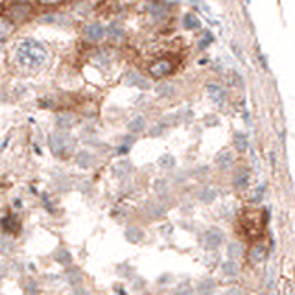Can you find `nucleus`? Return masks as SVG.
I'll list each match as a JSON object with an SVG mask.
<instances>
[{
	"label": "nucleus",
	"mask_w": 295,
	"mask_h": 295,
	"mask_svg": "<svg viewBox=\"0 0 295 295\" xmlns=\"http://www.w3.org/2000/svg\"><path fill=\"white\" fill-rule=\"evenodd\" d=\"M172 70H174V65H172L170 61H166V59H159V61H155V63L150 66V74L153 78H164V76H168Z\"/></svg>",
	"instance_id": "obj_3"
},
{
	"label": "nucleus",
	"mask_w": 295,
	"mask_h": 295,
	"mask_svg": "<svg viewBox=\"0 0 295 295\" xmlns=\"http://www.w3.org/2000/svg\"><path fill=\"white\" fill-rule=\"evenodd\" d=\"M205 242L209 247H218L223 242V233L220 229H210L205 233Z\"/></svg>",
	"instance_id": "obj_5"
},
{
	"label": "nucleus",
	"mask_w": 295,
	"mask_h": 295,
	"mask_svg": "<svg viewBox=\"0 0 295 295\" xmlns=\"http://www.w3.org/2000/svg\"><path fill=\"white\" fill-rule=\"evenodd\" d=\"M74 124H76V118L70 113H59L58 117H56V125H58L59 129H70Z\"/></svg>",
	"instance_id": "obj_6"
},
{
	"label": "nucleus",
	"mask_w": 295,
	"mask_h": 295,
	"mask_svg": "<svg viewBox=\"0 0 295 295\" xmlns=\"http://www.w3.org/2000/svg\"><path fill=\"white\" fill-rule=\"evenodd\" d=\"M266 256H268V249H266L264 245H255V247L251 249V253H249L251 262H255V264L264 262V260H266Z\"/></svg>",
	"instance_id": "obj_7"
},
{
	"label": "nucleus",
	"mask_w": 295,
	"mask_h": 295,
	"mask_svg": "<svg viewBox=\"0 0 295 295\" xmlns=\"http://www.w3.org/2000/svg\"><path fill=\"white\" fill-rule=\"evenodd\" d=\"M225 295H243V292L240 288H233V290H229Z\"/></svg>",
	"instance_id": "obj_20"
},
{
	"label": "nucleus",
	"mask_w": 295,
	"mask_h": 295,
	"mask_svg": "<svg viewBox=\"0 0 295 295\" xmlns=\"http://www.w3.org/2000/svg\"><path fill=\"white\" fill-rule=\"evenodd\" d=\"M76 163H78L81 168H89V166H92V163H94V157H92V153H89V151H79L78 157H76Z\"/></svg>",
	"instance_id": "obj_8"
},
{
	"label": "nucleus",
	"mask_w": 295,
	"mask_h": 295,
	"mask_svg": "<svg viewBox=\"0 0 295 295\" xmlns=\"http://www.w3.org/2000/svg\"><path fill=\"white\" fill-rule=\"evenodd\" d=\"M68 146H70V138L66 137L65 133L56 131L50 135V148H52V151L56 155H65Z\"/></svg>",
	"instance_id": "obj_2"
},
{
	"label": "nucleus",
	"mask_w": 295,
	"mask_h": 295,
	"mask_svg": "<svg viewBox=\"0 0 295 295\" xmlns=\"http://www.w3.org/2000/svg\"><path fill=\"white\" fill-rule=\"evenodd\" d=\"M127 85H138V87H142V89H146L148 87V81H146L144 78H140L138 74H135V72H131L129 76H127Z\"/></svg>",
	"instance_id": "obj_11"
},
{
	"label": "nucleus",
	"mask_w": 295,
	"mask_h": 295,
	"mask_svg": "<svg viewBox=\"0 0 295 295\" xmlns=\"http://www.w3.org/2000/svg\"><path fill=\"white\" fill-rule=\"evenodd\" d=\"M223 273H225V275H236V273H238V268H236L233 262H227V264H223Z\"/></svg>",
	"instance_id": "obj_15"
},
{
	"label": "nucleus",
	"mask_w": 295,
	"mask_h": 295,
	"mask_svg": "<svg viewBox=\"0 0 295 295\" xmlns=\"http://www.w3.org/2000/svg\"><path fill=\"white\" fill-rule=\"evenodd\" d=\"M15 58L22 68L26 70H37L46 63L48 58V50L43 43L35 39H24L20 41L17 50H15Z\"/></svg>",
	"instance_id": "obj_1"
},
{
	"label": "nucleus",
	"mask_w": 295,
	"mask_h": 295,
	"mask_svg": "<svg viewBox=\"0 0 295 295\" xmlns=\"http://www.w3.org/2000/svg\"><path fill=\"white\" fill-rule=\"evenodd\" d=\"M184 22H186V28H197L199 26V20L196 17H192V15H186L184 17Z\"/></svg>",
	"instance_id": "obj_16"
},
{
	"label": "nucleus",
	"mask_w": 295,
	"mask_h": 295,
	"mask_svg": "<svg viewBox=\"0 0 295 295\" xmlns=\"http://www.w3.org/2000/svg\"><path fill=\"white\" fill-rule=\"evenodd\" d=\"M176 294H177V295H192L194 292H192V288L188 286V284H183V288L179 286V290H177Z\"/></svg>",
	"instance_id": "obj_18"
},
{
	"label": "nucleus",
	"mask_w": 295,
	"mask_h": 295,
	"mask_svg": "<svg viewBox=\"0 0 295 295\" xmlns=\"http://www.w3.org/2000/svg\"><path fill=\"white\" fill-rule=\"evenodd\" d=\"M212 290H214V282H210V281H205L197 286V292H199L201 295H209Z\"/></svg>",
	"instance_id": "obj_13"
},
{
	"label": "nucleus",
	"mask_w": 295,
	"mask_h": 295,
	"mask_svg": "<svg viewBox=\"0 0 295 295\" xmlns=\"http://www.w3.org/2000/svg\"><path fill=\"white\" fill-rule=\"evenodd\" d=\"M41 4H46V6H54V4H59V2H63V0H39Z\"/></svg>",
	"instance_id": "obj_19"
},
{
	"label": "nucleus",
	"mask_w": 295,
	"mask_h": 295,
	"mask_svg": "<svg viewBox=\"0 0 295 295\" xmlns=\"http://www.w3.org/2000/svg\"><path fill=\"white\" fill-rule=\"evenodd\" d=\"M209 94H210V98L214 100L216 104H220L222 98H223V91L218 85H209Z\"/></svg>",
	"instance_id": "obj_12"
},
{
	"label": "nucleus",
	"mask_w": 295,
	"mask_h": 295,
	"mask_svg": "<svg viewBox=\"0 0 295 295\" xmlns=\"http://www.w3.org/2000/svg\"><path fill=\"white\" fill-rule=\"evenodd\" d=\"M105 33L107 32L104 30V26H102V24H96V22H94V24H87L85 28V37L89 41H94V43L100 39H104Z\"/></svg>",
	"instance_id": "obj_4"
},
{
	"label": "nucleus",
	"mask_w": 295,
	"mask_h": 295,
	"mask_svg": "<svg viewBox=\"0 0 295 295\" xmlns=\"http://www.w3.org/2000/svg\"><path fill=\"white\" fill-rule=\"evenodd\" d=\"M129 129H131V131H142V129H144V118L142 117L135 118L131 124H129Z\"/></svg>",
	"instance_id": "obj_14"
},
{
	"label": "nucleus",
	"mask_w": 295,
	"mask_h": 295,
	"mask_svg": "<svg viewBox=\"0 0 295 295\" xmlns=\"http://www.w3.org/2000/svg\"><path fill=\"white\" fill-rule=\"evenodd\" d=\"M107 35H109V39L113 41H120L122 35H124V30H122V26H120L118 22H113L111 26L107 28Z\"/></svg>",
	"instance_id": "obj_9"
},
{
	"label": "nucleus",
	"mask_w": 295,
	"mask_h": 295,
	"mask_svg": "<svg viewBox=\"0 0 295 295\" xmlns=\"http://www.w3.org/2000/svg\"><path fill=\"white\" fill-rule=\"evenodd\" d=\"M2 229L7 231V233H15L19 229V223H17V218L15 216H6L2 220Z\"/></svg>",
	"instance_id": "obj_10"
},
{
	"label": "nucleus",
	"mask_w": 295,
	"mask_h": 295,
	"mask_svg": "<svg viewBox=\"0 0 295 295\" xmlns=\"http://www.w3.org/2000/svg\"><path fill=\"white\" fill-rule=\"evenodd\" d=\"M236 148L240 151H243L247 148V142H245V137H243V135H236Z\"/></svg>",
	"instance_id": "obj_17"
}]
</instances>
